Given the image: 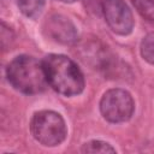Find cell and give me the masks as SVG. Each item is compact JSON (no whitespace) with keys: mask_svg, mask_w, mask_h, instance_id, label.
<instances>
[{"mask_svg":"<svg viewBox=\"0 0 154 154\" xmlns=\"http://www.w3.org/2000/svg\"><path fill=\"white\" fill-rule=\"evenodd\" d=\"M48 85L64 96H75L83 91L85 82L81 69L63 54H49L42 60Z\"/></svg>","mask_w":154,"mask_h":154,"instance_id":"cell-1","label":"cell"},{"mask_svg":"<svg viewBox=\"0 0 154 154\" xmlns=\"http://www.w3.org/2000/svg\"><path fill=\"white\" fill-rule=\"evenodd\" d=\"M6 76L16 90L26 95L40 94L48 85L43 63L30 55H18L11 60Z\"/></svg>","mask_w":154,"mask_h":154,"instance_id":"cell-2","label":"cell"},{"mask_svg":"<svg viewBox=\"0 0 154 154\" xmlns=\"http://www.w3.org/2000/svg\"><path fill=\"white\" fill-rule=\"evenodd\" d=\"M32 137L46 147H55L64 142L67 135V128L64 118L51 109L36 112L30 122Z\"/></svg>","mask_w":154,"mask_h":154,"instance_id":"cell-3","label":"cell"},{"mask_svg":"<svg viewBox=\"0 0 154 154\" xmlns=\"http://www.w3.org/2000/svg\"><path fill=\"white\" fill-rule=\"evenodd\" d=\"M134 99L125 89H109L100 100V112L109 123H124L129 120L134 113Z\"/></svg>","mask_w":154,"mask_h":154,"instance_id":"cell-4","label":"cell"},{"mask_svg":"<svg viewBox=\"0 0 154 154\" xmlns=\"http://www.w3.org/2000/svg\"><path fill=\"white\" fill-rule=\"evenodd\" d=\"M102 12L111 30L126 36L134 29V17L124 0H102Z\"/></svg>","mask_w":154,"mask_h":154,"instance_id":"cell-5","label":"cell"},{"mask_svg":"<svg viewBox=\"0 0 154 154\" xmlns=\"http://www.w3.org/2000/svg\"><path fill=\"white\" fill-rule=\"evenodd\" d=\"M43 30L48 37L63 45H73L78 40V31L75 24L63 14H51L43 24Z\"/></svg>","mask_w":154,"mask_h":154,"instance_id":"cell-6","label":"cell"},{"mask_svg":"<svg viewBox=\"0 0 154 154\" xmlns=\"http://www.w3.org/2000/svg\"><path fill=\"white\" fill-rule=\"evenodd\" d=\"M45 6V0H18V7L20 12L29 17L36 18L40 16Z\"/></svg>","mask_w":154,"mask_h":154,"instance_id":"cell-7","label":"cell"},{"mask_svg":"<svg viewBox=\"0 0 154 154\" xmlns=\"http://www.w3.org/2000/svg\"><path fill=\"white\" fill-rule=\"evenodd\" d=\"M140 51L142 58L147 63L154 65V32H149L143 37Z\"/></svg>","mask_w":154,"mask_h":154,"instance_id":"cell-8","label":"cell"},{"mask_svg":"<svg viewBox=\"0 0 154 154\" xmlns=\"http://www.w3.org/2000/svg\"><path fill=\"white\" fill-rule=\"evenodd\" d=\"M82 152L83 153H102V154H106V153H114L116 149L107 142H103V141H100V140H93V141H89V142L83 144Z\"/></svg>","mask_w":154,"mask_h":154,"instance_id":"cell-9","label":"cell"},{"mask_svg":"<svg viewBox=\"0 0 154 154\" xmlns=\"http://www.w3.org/2000/svg\"><path fill=\"white\" fill-rule=\"evenodd\" d=\"M136 11L147 20L154 22V0H132Z\"/></svg>","mask_w":154,"mask_h":154,"instance_id":"cell-10","label":"cell"},{"mask_svg":"<svg viewBox=\"0 0 154 154\" xmlns=\"http://www.w3.org/2000/svg\"><path fill=\"white\" fill-rule=\"evenodd\" d=\"M58 1H61V2H66V4H72V2H75V1H77V0H58Z\"/></svg>","mask_w":154,"mask_h":154,"instance_id":"cell-11","label":"cell"}]
</instances>
